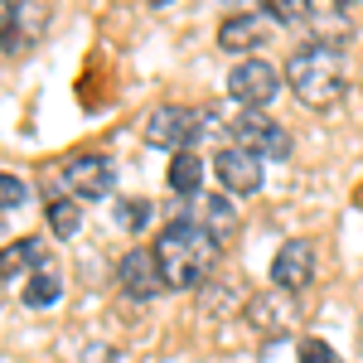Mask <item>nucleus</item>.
<instances>
[{
	"label": "nucleus",
	"instance_id": "19",
	"mask_svg": "<svg viewBox=\"0 0 363 363\" xmlns=\"http://www.w3.org/2000/svg\"><path fill=\"white\" fill-rule=\"evenodd\" d=\"M262 15H267V20H277V25H310L315 0H267V5H262Z\"/></svg>",
	"mask_w": 363,
	"mask_h": 363
},
{
	"label": "nucleus",
	"instance_id": "2",
	"mask_svg": "<svg viewBox=\"0 0 363 363\" xmlns=\"http://www.w3.org/2000/svg\"><path fill=\"white\" fill-rule=\"evenodd\" d=\"M286 87L315 107V112H325V107H335L339 97L349 92V68H344V54H339V44H301L296 54L286 58Z\"/></svg>",
	"mask_w": 363,
	"mask_h": 363
},
{
	"label": "nucleus",
	"instance_id": "22",
	"mask_svg": "<svg viewBox=\"0 0 363 363\" xmlns=\"http://www.w3.org/2000/svg\"><path fill=\"white\" fill-rule=\"evenodd\" d=\"M145 218H150V203H145V199H131V203H116V223L140 228Z\"/></svg>",
	"mask_w": 363,
	"mask_h": 363
},
{
	"label": "nucleus",
	"instance_id": "9",
	"mask_svg": "<svg viewBox=\"0 0 363 363\" xmlns=\"http://www.w3.org/2000/svg\"><path fill=\"white\" fill-rule=\"evenodd\" d=\"M116 281L131 301H155L165 291V277H160V262H155V247H131L116 267Z\"/></svg>",
	"mask_w": 363,
	"mask_h": 363
},
{
	"label": "nucleus",
	"instance_id": "14",
	"mask_svg": "<svg viewBox=\"0 0 363 363\" xmlns=\"http://www.w3.org/2000/svg\"><path fill=\"white\" fill-rule=\"evenodd\" d=\"M194 223L218 242V247H228L233 238H238V208H233V199L218 194V199H203L199 203V213H194Z\"/></svg>",
	"mask_w": 363,
	"mask_h": 363
},
{
	"label": "nucleus",
	"instance_id": "7",
	"mask_svg": "<svg viewBox=\"0 0 363 363\" xmlns=\"http://www.w3.org/2000/svg\"><path fill=\"white\" fill-rule=\"evenodd\" d=\"M63 189L78 199V203H92V199H112L116 189V169L107 155H73L63 165Z\"/></svg>",
	"mask_w": 363,
	"mask_h": 363
},
{
	"label": "nucleus",
	"instance_id": "17",
	"mask_svg": "<svg viewBox=\"0 0 363 363\" xmlns=\"http://www.w3.org/2000/svg\"><path fill=\"white\" fill-rule=\"evenodd\" d=\"M58 296H63V277H58V267H44V272H34V277L25 281V291H20V301H25L29 310L54 306Z\"/></svg>",
	"mask_w": 363,
	"mask_h": 363
},
{
	"label": "nucleus",
	"instance_id": "5",
	"mask_svg": "<svg viewBox=\"0 0 363 363\" xmlns=\"http://www.w3.org/2000/svg\"><path fill=\"white\" fill-rule=\"evenodd\" d=\"M140 136L150 140V145H165V150H189L199 136H203V116L194 107H179V102H165V107H155V112H145L140 121Z\"/></svg>",
	"mask_w": 363,
	"mask_h": 363
},
{
	"label": "nucleus",
	"instance_id": "21",
	"mask_svg": "<svg viewBox=\"0 0 363 363\" xmlns=\"http://www.w3.org/2000/svg\"><path fill=\"white\" fill-rule=\"evenodd\" d=\"M301 363H339V354L325 339H301Z\"/></svg>",
	"mask_w": 363,
	"mask_h": 363
},
{
	"label": "nucleus",
	"instance_id": "12",
	"mask_svg": "<svg viewBox=\"0 0 363 363\" xmlns=\"http://www.w3.org/2000/svg\"><path fill=\"white\" fill-rule=\"evenodd\" d=\"M44 25H49V15L39 5H5V15H0V49H10V54L29 49Z\"/></svg>",
	"mask_w": 363,
	"mask_h": 363
},
{
	"label": "nucleus",
	"instance_id": "16",
	"mask_svg": "<svg viewBox=\"0 0 363 363\" xmlns=\"http://www.w3.org/2000/svg\"><path fill=\"white\" fill-rule=\"evenodd\" d=\"M165 179H169L174 194H203V155H199V150H179V155L169 160Z\"/></svg>",
	"mask_w": 363,
	"mask_h": 363
},
{
	"label": "nucleus",
	"instance_id": "6",
	"mask_svg": "<svg viewBox=\"0 0 363 363\" xmlns=\"http://www.w3.org/2000/svg\"><path fill=\"white\" fill-rule=\"evenodd\" d=\"M315 272H320V257H315V242H306V238H286L272 257V286L286 291V296L306 291L315 281Z\"/></svg>",
	"mask_w": 363,
	"mask_h": 363
},
{
	"label": "nucleus",
	"instance_id": "18",
	"mask_svg": "<svg viewBox=\"0 0 363 363\" xmlns=\"http://www.w3.org/2000/svg\"><path fill=\"white\" fill-rule=\"evenodd\" d=\"M49 228H54V238H73L83 228V203L78 199H54L49 203Z\"/></svg>",
	"mask_w": 363,
	"mask_h": 363
},
{
	"label": "nucleus",
	"instance_id": "23",
	"mask_svg": "<svg viewBox=\"0 0 363 363\" xmlns=\"http://www.w3.org/2000/svg\"><path fill=\"white\" fill-rule=\"evenodd\" d=\"M78 363H116V359H112V349H107V344H87Z\"/></svg>",
	"mask_w": 363,
	"mask_h": 363
},
{
	"label": "nucleus",
	"instance_id": "11",
	"mask_svg": "<svg viewBox=\"0 0 363 363\" xmlns=\"http://www.w3.org/2000/svg\"><path fill=\"white\" fill-rule=\"evenodd\" d=\"M267 15L262 10H242V15H228L218 25V49L223 54H252L257 44H267Z\"/></svg>",
	"mask_w": 363,
	"mask_h": 363
},
{
	"label": "nucleus",
	"instance_id": "15",
	"mask_svg": "<svg viewBox=\"0 0 363 363\" xmlns=\"http://www.w3.org/2000/svg\"><path fill=\"white\" fill-rule=\"evenodd\" d=\"M310 25H315V44H335L344 29H354V5H349V0H335V5H315Z\"/></svg>",
	"mask_w": 363,
	"mask_h": 363
},
{
	"label": "nucleus",
	"instance_id": "8",
	"mask_svg": "<svg viewBox=\"0 0 363 363\" xmlns=\"http://www.w3.org/2000/svg\"><path fill=\"white\" fill-rule=\"evenodd\" d=\"M242 320L262 339H281V335H291V325H296V301L286 291H277V286L272 291H257V296H247V306H242Z\"/></svg>",
	"mask_w": 363,
	"mask_h": 363
},
{
	"label": "nucleus",
	"instance_id": "3",
	"mask_svg": "<svg viewBox=\"0 0 363 363\" xmlns=\"http://www.w3.org/2000/svg\"><path fill=\"white\" fill-rule=\"evenodd\" d=\"M281 87H286V73H277V63H267V58H238L228 73V97L242 112H262L267 102H277Z\"/></svg>",
	"mask_w": 363,
	"mask_h": 363
},
{
	"label": "nucleus",
	"instance_id": "4",
	"mask_svg": "<svg viewBox=\"0 0 363 363\" xmlns=\"http://www.w3.org/2000/svg\"><path fill=\"white\" fill-rule=\"evenodd\" d=\"M228 136L238 150H247L257 160H286V150H291V136H286V126H281L277 116L267 112H238L228 121Z\"/></svg>",
	"mask_w": 363,
	"mask_h": 363
},
{
	"label": "nucleus",
	"instance_id": "13",
	"mask_svg": "<svg viewBox=\"0 0 363 363\" xmlns=\"http://www.w3.org/2000/svg\"><path fill=\"white\" fill-rule=\"evenodd\" d=\"M44 267H54V262H49V247H44V238H15V242L0 247V281L34 277V272H44Z\"/></svg>",
	"mask_w": 363,
	"mask_h": 363
},
{
	"label": "nucleus",
	"instance_id": "20",
	"mask_svg": "<svg viewBox=\"0 0 363 363\" xmlns=\"http://www.w3.org/2000/svg\"><path fill=\"white\" fill-rule=\"evenodd\" d=\"M25 199H29V184L20 179V174H5V169H0V213L20 208Z\"/></svg>",
	"mask_w": 363,
	"mask_h": 363
},
{
	"label": "nucleus",
	"instance_id": "10",
	"mask_svg": "<svg viewBox=\"0 0 363 363\" xmlns=\"http://www.w3.org/2000/svg\"><path fill=\"white\" fill-rule=\"evenodd\" d=\"M213 174H218L223 194H238V199L257 194V189H262V179H267L262 160H257V155H247V150H238V145H228V150H218V155H213Z\"/></svg>",
	"mask_w": 363,
	"mask_h": 363
},
{
	"label": "nucleus",
	"instance_id": "1",
	"mask_svg": "<svg viewBox=\"0 0 363 363\" xmlns=\"http://www.w3.org/2000/svg\"><path fill=\"white\" fill-rule=\"evenodd\" d=\"M218 242L194 223V218H169L155 238V262H160V277L165 291H194L213 277L218 267Z\"/></svg>",
	"mask_w": 363,
	"mask_h": 363
}]
</instances>
